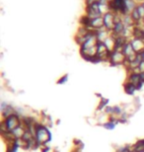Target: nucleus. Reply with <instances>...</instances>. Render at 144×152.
I'll use <instances>...</instances> for the list:
<instances>
[{
    "instance_id": "1",
    "label": "nucleus",
    "mask_w": 144,
    "mask_h": 152,
    "mask_svg": "<svg viewBox=\"0 0 144 152\" xmlns=\"http://www.w3.org/2000/svg\"><path fill=\"white\" fill-rule=\"evenodd\" d=\"M35 137L36 140L39 144V146H44V145H47L51 140V133L47 126H45L42 124H38L36 126Z\"/></svg>"
},
{
    "instance_id": "2",
    "label": "nucleus",
    "mask_w": 144,
    "mask_h": 152,
    "mask_svg": "<svg viewBox=\"0 0 144 152\" xmlns=\"http://www.w3.org/2000/svg\"><path fill=\"white\" fill-rule=\"evenodd\" d=\"M2 121L5 124V126L8 129L9 132H12V130H14L16 127L20 126L21 124H22L20 120V115L16 111H15V114L10 115L9 117L5 118Z\"/></svg>"
},
{
    "instance_id": "3",
    "label": "nucleus",
    "mask_w": 144,
    "mask_h": 152,
    "mask_svg": "<svg viewBox=\"0 0 144 152\" xmlns=\"http://www.w3.org/2000/svg\"><path fill=\"white\" fill-rule=\"evenodd\" d=\"M125 60H126V57L124 56V54L122 53V51L114 50V51H112L111 54H110V62H111V64L114 66L124 64Z\"/></svg>"
},
{
    "instance_id": "4",
    "label": "nucleus",
    "mask_w": 144,
    "mask_h": 152,
    "mask_svg": "<svg viewBox=\"0 0 144 152\" xmlns=\"http://www.w3.org/2000/svg\"><path fill=\"white\" fill-rule=\"evenodd\" d=\"M103 18H104V27H105L108 31L112 32L115 24V14L114 12L111 11V12H109V13L104 15Z\"/></svg>"
},
{
    "instance_id": "5",
    "label": "nucleus",
    "mask_w": 144,
    "mask_h": 152,
    "mask_svg": "<svg viewBox=\"0 0 144 152\" xmlns=\"http://www.w3.org/2000/svg\"><path fill=\"white\" fill-rule=\"evenodd\" d=\"M104 28V18L98 17L95 19H90V25H89V30L92 31H98Z\"/></svg>"
},
{
    "instance_id": "6",
    "label": "nucleus",
    "mask_w": 144,
    "mask_h": 152,
    "mask_svg": "<svg viewBox=\"0 0 144 152\" xmlns=\"http://www.w3.org/2000/svg\"><path fill=\"white\" fill-rule=\"evenodd\" d=\"M130 42L136 53H141L142 51H144V39L132 38L130 39Z\"/></svg>"
},
{
    "instance_id": "7",
    "label": "nucleus",
    "mask_w": 144,
    "mask_h": 152,
    "mask_svg": "<svg viewBox=\"0 0 144 152\" xmlns=\"http://www.w3.org/2000/svg\"><path fill=\"white\" fill-rule=\"evenodd\" d=\"M104 44H105V45L109 50L110 53H112V51H114L115 50V38L113 37L112 35L104 42Z\"/></svg>"
},
{
    "instance_id": "8",
    "label": "nucleus",
    "mask_w": 144,
    "mask_h": 152,
    "mask_svg": "<svg viewBox=\"0 0 144 152\" xmlns=\"http://www.w3.org/2000/svg\"><path fill=\"white\" fill-rule=\"evenodd\" d=\"M137 7L135 0H124V8L126 14H131L134 9Z\"/></svg>"
},
{
    "instance_id": "9",
    "label": "nucleus",
    "mask_w": 144,
    "mask_h": 152,
    "mask_svg": "<svg viewBox=\"0 0 144 152\" xmlns=\"http://www.w3.org/2000/svg\"><path fill=\"white\" fill-rule=\"evenodd\" d=\"M137 89H136V86L132 83H130V82H126V83L124 84V92L128 94V95H133L134 92H135Z\"/></svg>"
},
{
    "instance_id": "10",
    "label": "nucleus",
    "mask_w": 144,
    "mask_h": 152,
    "mask_svg": "<svg viewBox=\"0 0 144 152\" xmlns=\"http://www.w3.org/2000/svg\"><path fill=\"white\" fill-rule=\"evenodd\" d=\"M132 151L133 152H141V151H144V139L138 140L135 144L133 145Z\"/></svg>"
},
{
    "instance_id": "11",
    "label": "nucleus",
    "mask_w": 144,
    "mask_h": 152,
    "mask_svg": "<svg viewBox=\"0 0 144 152\" xmlns=\"http://www.w3.org/2000/svg\"><path fill=\"white\" fill-rule=\"evenodd\" d=\"M131 17H132V19L134 20V22H135L136 24L139 22L140 20L142 19L141 17H140V15H139V12H138V10H137V7L134 9V10L131 12Z\"/></svg>"
},
{
    "instance_id": "12",
    "label": "nucleus",
    "mask_w": 144,
    "mask_h": 152,
    "mask_svg": "<svg viewBox=\"0 0 144 152\" xmlns=\"http://www.w3.org/2000/svg\"><path fill=\"white\" fill-rule=\"evenodd\" d=\"M108 104H109V100L102 98V99H101L100 104H99V107H98V110H99V111L105 110V109L108 107Z\"/></svg>"
},
{
    "instance_id": "13",
    "label": "nucleus",
    "mask_w": 144,
    "mask_h": 152,
    "mask_svg": "<svg viewBox=\"0 0 144 152\" xmlns=\"http://www.w3.org/2000/svg\"><path fill=\"white\" fill-rule=\"evenodd\" d=\"M116 124L115 123H113V121H106L105 124H103V126L105 127V129H109V130H113L115 127Z\"/></svg>"
},
{
    "instance_id": "14",
    "label": "nucleus",
    "mask_w": 144,
    "mask_h": 152,
    "mask_svg": "<svg viewBox=\"0 0 144 152\" xmlns=\"http://www.w3.org/2000/svg\"><path fill=\"white\" fill-rule=\"evenodd\" d=\"M137 10H138V12H139L140 17H141L142 19H144V7H143V5L139 4L138 6H137Z\"/></svg>"
},
{
    "instance_id": "15",
    "label": "nucleus",
    "mask_w": 144,
    "mask_h": 152,
    "mask_svg": "<svg viewBox=\"0 0 144 152\" xmlns=\"http://www.w3.org/2000/svg\"><path fill=\"white\" fill-rule=\"evenodd\" d=\"M67 80H68V74H65L57 81V84H64V83H66Z\"/></svg>"
},
{
    "instance_id": "16",
    "label": "nucleus",
    "mask_w": 144,
    "mask_h": 152,
    "mask_svg": "<svg viewBox=\"0 0 144 152\" xmlns=\"http://www.w3.org/2000/svg\"><path fill=\"white\" fill-rule=\"evenodd\" d=\"M138 71H139V73H142V72H144V61H143V60L138 66Z\"/></svg>"
},
{
    "instance_id": "17",
    "label": "nucleus",
    "mask_w": 144,
    "mask_h": 152,
    "mask_svg": "<svg viewBox=\"0 0 144 152\" xmlns=\"http://www.w3.org/2000/svg\"><path fill=\"white\" fill-rule=\"evenodd\" d=\"M50 146H45V145H44V146H42V152H48L50 151Z\"/></svg>"
},
{
    "instance_id": "18",
    "label": "nucleus",
    "mask_w": 144,
    "mask_h": 152,
    "mask_svg": "<svg viewBox=\"0 0 144 152\" xmlns=\"http://www.w3.org/2000/svg\"><path fill=\"white\" fill-rule=\"evenodd\" d=\"M140 78H141L142 83H144V72H142V73H140Z\"/></svg>"
},
{
    "instance_id": "19",
    "label": "nucleus",
    "mask_w": 144,
    "mask_h": 152,
    "mask_svg": "<svg viewBox=\"0 0 144 152\" xmlns=\"http://www.w3.org/2000/svg\"><path fill=\"white\" fill-rule=\"evenodd\" d=\"M141 56H142V60L144 61V51H142V53H141Z\"/></svg>"
},
{
    "instance_id": "20",
    "label": "nucleus",
    "mask_w": 144,
    "mask_h": 152,
    "mask_svg": "<svg viewBox=\"0 0 144 152\" xmlns=\"http://www.w3.org/2000/svg\"><path fill=\"white\" fill-rule=\"evenodd\" d=\"M136 1H139V2H142V3H143V2H144V0H136Z\"/></svg>"
},
{
    "instance_id": "21",
    "label": "nucleus",
    "mask_w": 144,
    "mask_h": 152,
    "mask_svg": "<svg viewBox=\"0 0 144 152\" xmlns=\"http://www.w3.org/2000/svg\"><path fill=\"white\" fill-rule=\"evenodd\" d=\"M141 4L143 5V7H144V2H143V3H141Z\"/></svg>"
},
{
    "instance_id": "22",
    "label": "nucleus",
    "mask_w": 144,
    "mask_h": 152,
    "mask_svg": "<svg viewBox=\"0 0 144 152\" xmlns=\"http://www.w3.org/2000/svg\"><path fill=\"white\" fill-rule=\"evenodd\" d=\"M76 152H80V151H79V150H77V151H76Z\"/></svg>"
},
{
    "instance_id": "23",
    "label": "nucleus",
    "mask_w": 144,
    "mask_h": 152,
    "mask_svg": "<svg viewBox=\"0 0 144 152\" xmlns=\"http://www.w3.org/2000/svg\"><path fill=\"white\" fill-rule=\"evenodd\" d=\"M143 23H144V19H143Z\"/></svg>"
},
{
    "instance_id": "24",
    "label": "nucleus",
    "mask_w": 144,
    "mask_h": 152,
    "mask_svg": "<svg viewBox=\"0 0 144 152\" xmlns=\"http://www.w3.org/2000/svg\"><path fill=\"white\" fill-rule=\"evenodd\" d=\"M141 152H144V151H141Z\"/></svg>"
},
{
    "instance_id": "25",
    "label": "nucleus",
    "mask_w": 144,
    "mask_h": 152,
    "mask_svg": "<svg viewBox=\"0 0 144 152\" xmlns=\"http://www.w3.org/2000/svg\"><path fill=\"white\" fill-rule=\"evenodd\" d=\"M56 152H58V151H56Z\"/></svg>"
}]
</instances>
